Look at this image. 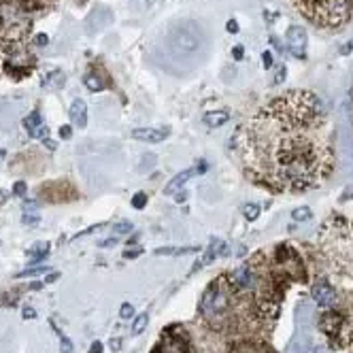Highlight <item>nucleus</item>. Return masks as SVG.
Segmentation results:
<instances>
[{
  "mask_svg": "<svg viewBox=\"0 0 353 353\" xmlns=\"http://www.w3.org/2000/svg\"><path fill=\"white\" fill-rule=\"evenodd\" d=\"M243 134L247 171L268 187L311 189L332 171V126L322 100L311 92H290L272 100Z\"/></svg>",
  "mask_w": 353,
  "mask_h": 353,
  "instance_id": "f257e3e1",
  "label": "nucleus"
},
{
  "mask_svg": "<svg viewBox=\"0 0 353 353\" xmlns=\"http://www.w3.org/2000/svg\"><path fill=\"white\" fill-rule=\"evenodd\" d=\"M202 41V34L194 21H181L168 30L166 47L175 58H191Z\"/></svg>",
  "mask_w": 353,
  "mask_h": 353,
  "instance_id": "f03ea898",
  "label": "nucleus"
},
{
  "mask_svg": "<svg viewBox=\"0 0 353 353\" xmlns=\"http://www.w3.org/2000/svg\"><path fill=\"white\" fill-rule=\"evenodd\" d=\"M200 311L204 313V317H221L226 315L228 311V294L221 290V281H215V283L208 287L202 304H200Z\"/></svg>",
  "mask_w": 353,
  "mask_h": 353,
  "instance_id": "7ed1b4c3",
  "label": "nucleus"
},
{
  "mask_svg": "<svg viewBox=\"0 0 353 353\" xmlns=\"http://www.w3.org/2000/svg\"><path fill=\"white\" fill-rule=\"evenodd\" d=\"M285 43H287V49H290L292 55H296V58H300V60L307 58L309 36H307V30H304L302 26H292L290 30H287Z\"/></svg>",
  "mask_w": 353,
  "mask_h": 353,
  "instance_id": "20e7f679",
  "label": "nucleus"
},
{
  "mask_svg": "<svg viewBox=\"0 0 353 353\" xmlns=\"http://www.w3.org/2000/svg\"><path fill=\"white\" fill-rule=\"evenodd\" d=\"M313 300H315L322 309H330L332 304L336 302V292L334 287H330V283H326V281H319V283L313 285Z\"/></svg>",
  "mask_w": 353,
  "mask_h": 353,
  "instance_id": "39448f33",
  "label": "nucleus"
},
{
  "mask_svg": "<svg viewBox=\"0 0 353 353\" xmlns=\"http://www.w3.org/2000/svg\"><path fill=\"white\" fill-rule=\"evenodd\" d=\"M168 134H171V130L168 128H136V130H132V136L136 141L141 143H162L164 139H168Z\"/></svg>",
  "mask_w": 353,
  "mask_h": 353,
  "instance_id": "423d86ee",
  "label": "nucleus"
},
{
  "mask_svg": "<svg viewBox=\"0 0 353 353\" xmlns=\"http://www.w3.org/2000/svg\"><path fill=\"white\" fill-rule=\"evenodd\" d=\"M23 128L26 132L32 136V139H47V126H45V119L41 117V113H30L26 119H23Z\"/></svg>",
  "mask_w": 353,
  "mask_h": 353,
  "instance_id": "0eeeda50",
  "label": "nucleus"
},
{
  "mask_svg": "<svg viewBox=\"0 0 353 353\" xmlns=\"http://www.w3.org/2000/svg\"><path fill=\"white\" fill-rule=\"evenodd\" d=\"M230 283L236 285L238 290H251V287L255 285V275H253V270L249 266H240V268H236L234 272H232Z\"/></svg>",
  "mask_w": 353,
  "mask_h": 353,
  "instance_id": "6e6552de",
  "label": "nucleus"
},
{
  "mask_svg": "<svg viewBox=\"0 0 353 353\" xmlns=\"http://www.w3.org/2000/svg\"><path fill=\"white\" fill-rule=\"evenodd\" d=\"M160 351L162 353H187V343L176 334H164L162 343H160Z\"/></svg>",
  "mask_w": 353,
  "mask_h": 353,
  "instance_id": "1a4fd4ad",
  "label": "nucleus"
},
{
  "mask_svg": "<svg viewBox=\"0 0 353 353\" xmlns=\"http://www.w3.org/2000/svg\"><path fill=\"white\" fill-rule=\"evenodd\" d=\"M68 115H70V122H73V126L85 128L87 126V104H85V100L75 98L73 104H70Z\"/></svg>",
  "mask_w": 353,
  "mask_h": 353,
  "instance_id": "9d476101",
  "label": "nucleus"
},
{
  "mask_svg": "<svg viewBox=\"0 0 353 353\" xmlns=\"http://www.w3.org/2000/svg\"><path fill=\"white\" fill-rule=\"evenodd\" d=\"M194 175H196L194 168H187V171H183V173H179L176 176H173V179L168 181V185L164 187V194H166V196H175L176 191H181V187L185 185V183H187Z\"/></svg>",
  "mask_w": 353,
  "mask_h": 353,
  "instance_id": "9b49d317",
  "label": "nucleus"
},
{
  "mask_svg": "<svg viewBox=\"0 0 353 353\" xmlns=\"http://www.w3.org/2000/svg\"><path fill=\"white\" fill-rule=\"evenodd\" d=\"M228 119H230V111L228 109H215V111H208V113L202 117V122L208 128H219V126L226 124Z\"/></svg>",
  "mask_w": 353,
  "mask_h": 353,
  "instance_id": "f8f14e48",
  "label": "nucleus"
},
{
  "mask_svg": "<svg viewBox=\"0 0 353 353\" xmlns=\"http://www.w3.org/2000/svg\"><path fill=\"white\" fill-rule=\"evenodd\" d=\"M228 253H230V249H228V245L223 243V240H219V238H211V247L206 249L202 264H211L215 258H217V255H228Z\"/></svg>",
  "mask_w": 353,
  "mask_h": 353,
  "instance_id": "ddd939ff",
  "label": "nucleus"
},
{
  "mask_svg": "<svg viewBox=\"0 0 353 353\" xmlns=\"http://www.w3.org/2000/svg\"><path fill=\"white\" fill-rule=\"evenodd\" d=\"M341 324H343V317L336 311L326 313V315L322 317V330L326 334H336V332L341 330Z\"/></svg>",
  "mask_w": 353,
  "mask_h": 353,
  "instance_id": "4468645a",
  "label": "nucleus"
},
{
  "mask_svg": "<svg viewBox=\"0 0 353 353\" xmlns=\"http://www.w3.org/2000/svg\"><path fill=\"white\" fill-rule=\"evenodd\" d=\"M21 221L26 223V226H36L38 221H41V211L36 208V202H32L28 200L26 204H23V215H21Z\"/></svg>",
  "mask_w": 353,
  "mask_h": 353,
  "instance_id": "2eb2a0df",
  "label": "nucleus"
},
{
  "mask_svg": "<svg viewBox=\"0 0 353 353\" xmlns=\"http://www.w3.org/2000/svg\"><path fill=\"white\" fill-rule=\"evenodd\" d=\"M47 253H49V245H47V243H34L26 251V255L30 258V264H41V260L45 258Z\"/></svg>",
  "mask_w": 353,
  "mask_h": 353,
  "instance_id": "dca6fc26",
  "label": "nucleus"
},
{
  "mask_svg": "<svg viewBox=\"0 0 353 353\" xmlns=\"http://www.w3.org/2000/svg\"><path fill=\"white\" fill-rule=\"evenodd\" d=\"M198 251V247H162V249H156V255H185V253H194Z\"/></svg>",
  "mask_w": 353,
  "mask_h": 353,
  "instance_id": "f3484780",
  "label": "nucleus"
},
{
  "mask_svg": "<svg viewBox=\"0 0 353 353\" xmlns=\"http://www.w3.org/2000/svg\"><path fill=\"white\" fill-rule=\"evenodd\" d=\"M64 81H66V79H64L62 70H51V73L43 79V85H45V87H62Z\"/></svg>",
  "mask_w": 353,
  "mask_h": 353,
  "instance_id": "a211bd4d",
  "label": "nucleus"
},
{
  "mask_svg": "<svg viewBox=\"0 0 353 353\" xmlns=\"http://www.w3.org/2000/svg\"><path fill=\"white\" fill-rule=\"evenodd\" d=\"M83 83H85V87H87L90 92H100L102 87H104L102 79H100L98 75H94V73H87V75L83 77Z\"/></svg>",
  "mask_w": 353,
  "mask_h": 353,
  "instance_id": "6ab92c4d",
  "label": "nucleus"
},
{
  "mask_svg": "<svg viewBox=\"0 0 353 353\" xmlns=\"http://www.w3.org/2000/svg\"><path fill=\"white\" fill-rule=\"evenodd\" d=\"M53 330H55V334H58V339H60V353H75V345H73V341H70L62 330H58L55 326H53Z\"/></svg>",
  "mask_w": 353,
  "mask_h": 353,
  "instance_id": "aec40b11",
  "label": "nucleus"
},
{
  "mask_svg": "<svg viewBox=\"0 0 353 353\" xmlns=\"http://www.w3.org/2000/svg\"><path fill=\"white\" fill-rule=\"evenodd\" d=\"M147 326H149V315H147V313H143V315H139V317L134 319V324H132V336L143 334Z\"/></svg>",
  "mask_w": 353,
  "mask_h": 353,
  "instance_id": "412c9836",
  "label": "nucleus"
},
{
  "mask_svg": "<svg viewBox=\"0 0 353 353\" xmlns=\"http://www.w3.org/2000/svg\"><path fill=\"white\" fill-rule=\"evenodd\" d=\"M260 213H262V208H260V204H253V202H247L245 206H243V215H245V219L247 221H255L260 217Z\"/></svg>",
  "mask_w": 353,
  "mask_h": 353,
  "instance_id": "4be33fe9",
  "label": "nucleus"
},
{
  "mask_svg": "<svg viewBox=\"0 0 353 353\" xmlns=\"http://www.w3.org/2000/svg\"><path fill=\"white\" fill-rule=\"evenodd\" d=\"M311 208L309 206H298L296 211L292 213V217H294V221H307V219H311Z\"/></svg>",
  "mask_w": 353,
  "mask_h": 353,
  "instance_id": "5701e85b",
  "label": "nucleus"
},
{
  "mask_svg": "<svg viewBox=\"0 0 353 353\" xmlns=\"http://www.w3.org/2000/svg\"><path fill=\"white\" fill-rule=\"evenodd\" d=\"M119 317L122 319H132L134 317V307L130 302H124L122 307H119Z\"/></svg>",
  "mask_w": 353,
  "mask_h": 353,
  "instance_id": "b1692460",
  "label": "nucleus"
},
{
  "mask_svg": "<svg viewBox=\"0 0 353 353\" xmlns=\"http://www.w3.org/2000/svg\"><path fill=\"white\" fill-rule=\"evenodd\" d=\"M45 272H49V268H47V266H36V268H30V270L19 272L17 277H36V275H45Z\"/></svg>",
  "mask_w": 353,
  "mask_h": 353,
  "instance_id": "393cba45",
  "label": "nucleus"
},
{
  "mask_svg": "<svg viewBox=\"0 0 353 353\" xmlns=\"http://www.w3.org/2000/svg\"><path fill=\"white\" fill-rule=\"evenodd\" d=\"M132 232V221H119L115 223V234H130Z\"/></svg>",
  "mask_w": 353,
  "mask_h": 353,
  "instance_id": "a878e982",
  "label": "nucleus"
},
{
  "mask_svg": "<svg viewBox=\"0 0 353 353\" xmlns=\"http://www.w3.org/2000/svg\"><path fill=\"white\" fill-rule=\"evenodd\" d=\"M145 204H147V196L143 194V191H139V194L132 196V206H134V208H143Z\"/></svg>",
  "mask_w": 353,
  "mask_h": 353,
  "instance_id": "bb28decb",
  "label": "nucleus"
},
{
  "mask_svg": "<svg viewBox=\"0 0 353 353\" xmlns=\"http://www.w3.org/2000/svg\"><path fill=\"white\" fill-rule=\"evenodd\" d=\"M21 317H23V319H34V317H36V311L32 309V307H23Z\"/></svg>",
  "mask_w": 353,
  "mask_h": 353,
  "instance_id": "cd10ccee",
  "label": "nucleus"
},
{
  "mask_svg": "<svg viewBox=\"0 0 353 353\" xmlns=\"http://www.w3.org/2000/svg\"><path fill=\"white\" fill-rule=\"evenodd\" d=\"M13 191H15L17 196H23V194H26V183H23V181H17V183L13 185Z\"/></svg>",
  "mask_w": 353,
  "mask_h": 353,
  "instance_id": "c85d7f7f",
  "label": "nucleus"
},
{
  "mask_svg": "<svg viewBox=\"0 0 353 353\" xmlns=\"http://www.w3.org/2000/svg\"><path fill=\"white\" fill-rule=\"evenodd\" d=\"M262 62H264V68H270L272 66V53L270 51H264L262 53Z\"/></svg>",
  "mask_w": 353,
  "mask_h": 353,
  "instance_id": "c756f323",
  "label": "nucleus"
},
{
  "mask_svg": "<svg viewBox=\"0 0 353 353\" xmlns=\"http://www.w3.org/2000/svg\"><path fill=\"white\" fill-rule=\"evenodd\" d=\"M232 55H234V60H243V55H245L243 45H236L234 49H232Z\"/></svg>",
  "mask_w": 353,
  "mask_h": 353,
  "instance_id": "7c9ffc66",
  "label": "nucleus"
},
{
  "mask_svg": "<svg viewBox=\"0 0 353 353\" xmlns=\"http://www.w3.org/2000/svg\"><path fill=\"white\" fill-rule=\"evenodd\" d=\"M115 243H117V238L113 236V238H104V240H100V247H102V249H107V247H115Z\"/></svg>",
  "mask_w": 353,
  "mask_h": 353,
  "instance_id": "2f4dec72",
  "label": "nucleus"
},
{
  "mask_svg": "<svg viewBox=\"0 0 353 353\" xmlns=\"http://www.w3.org/2000/svg\"><path fill=\"white\" fill-rule=\"evenodd\" d=\"M141 253H143V249H132V251H126V253H124V258H128V260H134V258H139Z\"/></svg>",
  "mask_w": 353,
  "mask_h": 353,
  "instance_id": "473e14b6",
  "label": "nucleus"
},
{
  "mask_svg": "<svg viewBox=\"0 0 353 353\" xmlns=\"http://www.w3.org/2000/svg\"><path fill=\"white\" fill-rule=\"evenodd\" d=\"M102 349H104L102 343H100V341H94L92 347H90V353H102Z\"/></svg>",
  "mask_w": 353,
  "mask_h": 353,
  "instance_id": "72a5a7b5",
  "label": "nucleus"
},
{
  "mask_svg": "<svg viewBox=\"0 0 353 353\" xmlns=\"http://www.w3.org/2000/svg\"><path fill=\"white\" fill-rule=\"evenodd\" d=\"M283 79H285V66L281 64V66H279V73H277V77H275V83H281Z\"/></svg>",
  "mask_w": 353,
  "mask_h": 353,
  "instance_id": "f704fd0d",
  "label": "nucleus"
},
{
  "mask_svg": "<svg viewBox=\"0 0 353 353\" xmlns=\"http://www.w3.org/2000/svg\"><path fill=\"white\" fill-rule=\"evenodd\" d=\"M111 349H113V351H119V349H122V339H111Z\"/></svg>",
  "mask_w": 353,
  "mask_h": 353,
  "instance_id": "c9c22d12",
  "label": "nucleus"
},
{
  "mask_svg": "<svg viewBox=\"0 0 353 353\" xmlns=\"http://www.w3.org/2000/svg\"><path fill=\"white\" fill-rule=\"evenodd\" d=\"M226 28H228V32H232V34H236V32H238V23H236L234 19H230Z\"/></svg>",
  "mask_w": 353,
  "mask_h": 353,
  "instance_id": "e433bc0d",
  "label": "nucleus"
},
{
  "mask_svg": "<svg viewBox=\"0 0 353 353\" xmlns=\"http://www.w3.org/2000/svg\"><path fill=\"white\" fill-rule=\"evenodd\" d=\"M58 279H60L58 272H49V275H47V279H45V283H53V281H58Z\"/></svg>",
  "mask_w": 353,
  "mask_h": 353,
  "instance_id": "4c0bfd02",
  "label": "nucleus"
},
{
  "mask_svg": "<svg viewBox=\"0 0 353 353\" xmlns=\"http://www.w3.org/2000/svg\"><path fill=\"white\" fill-rule=\"evenodd\" d=\"M351 51H353V41H351L349 45H343V47H341V53H343V55H345V53H351Z\"/></svg>",
  "mask_w": 353,
  "mask_h": 353,
  "instance_id": "58836bf2",
  "label": "nucleus"
},
{
  "mask_svg": "<svg viewBox=\"0 0 353 353\" xmlns=\"http://www.w3.org/2000/svg\"><path fill=\"white\" fill-rule=\"evenodd\" d=\"M43 143H45V147H47V149H55V143H53L51 139H45Z\"/></svg>",
  "mask_w": 353,
  "mask_h": 353,
  "instance_id": "ea45409f",
  "label": "nucleus"
},
{
  "mask_svg": "<svg viewBox=\"0 0 353 353\" xmlns=\"http://www.w3.org/2000/svg\"><path fill=\"white\" fill-rule=\"evenodd\" d=\"M36 43H38V45H47V34H41V36H36Z\"/></svg>",
  "mask_w": 353,
  "mask_h": 353,
  "instance_id": "a19ab883",
  "label": "nucleus"
},
{
  "mask_svg": "<svg viewBox=\"0 0 353 353\" xmlns=\"http://www.w3.org/2000/svg\"><path fill=\"white\" fill-rule=\"evenodd\" d=\"M313 353H330V349H328V347H315Z\"/></svg>",
  "mask_w": 353,
  "mask_h": 353,
  "instance_id": "79ce46f5",
  "label": "nucleus"
},
{
  "mask_svg": "<svg viewBox=\"0 0 353 353\" xmlns=\"http://www.w3.org/2000/svg\"><path fill=\"white\" fill-rule=\"evenodd\" d=\"M62 139H68V136H70V128H62Z\"/></svg>",
  "mask_w": 353,
  "mask_h": 353,
  "instance_id": "37998d69",
  "label": "nucleus"
},
{
  "mask_svg": "<svg viewBox=\"0 0 353 353\" xmlns=\"http://www.w3.org/2000/svg\"><path fill=\"white\" fill-rule=\"evenodd\" d=\"M43 283H38V281H34V283H30V290H41Z\"/></svg>",
  "mask_w": 353,
  "mask_h": 353,
  "instance_id": "c03bdc74",
  "label": "nucleus"
},
{
  "mask_svg": "<svg viewBox=\"0 0 353 353\" xmlns=\"http://www.w3.org/2000/svg\"><path fill=\"white\" fill-rule=\"evenodd\" d=\"M145 2H147V4L151 6V4H154V2H156V0H145Z\"/></svg>",
  "mask_w": 353,
  "mask_h": 353,
  "instance_id": "a18cd8bd",
  "label": "nucleus"
}]
</instances>
